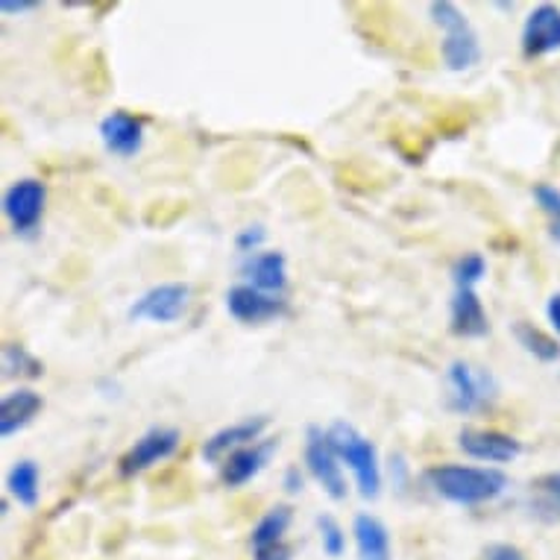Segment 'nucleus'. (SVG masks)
I'll use <instances>...</instances> for the list:
<instances>
[{
    "label": "nucleus",
    "mask_w": 560,
    "mask_h": 560,
    "mask_svg": "<svg viewBox=\"0 0 560 560\" xmlns=\"http://www.w3.org/2000/svg\"><path fill=\"white\" fill-rule=\"evenodd\" d=\"M450 329L455 338L476 340L485 338L490 331V317L485 312V303L476 291H467V288H455L450 303Z\"/></svg>",
    "instance_id": "dca6fc26"
},
{
    "label": "nucleus",
    "mask_w": 560,
    "mask_h": 560,
    "mask_svg": "<svg viewBox=\"0 0 560 560\" xmlns=\"http://www.w3.org/2000/svg\"><path fill=\"white\" fill-rule=\"evenodd\" d=\"M405 476H408V464H405V458L396 452V455H390V478H394V485L402 490L405 487Z\"/></svg>",
    "instance_id": "2f4dec72"
},
{
    "label": "nucleus",
    "mask_w": 560,
    "mask_h": 560,
    "mask_svg": "<svg viewBox=\"0 0 560 560\" xmlns=\"http://www.w3.org/2000/svg\"><path fill=\"white\" fill-rule=\"evenodd\" d=\"M534 202L540 206L542 218L549 223L551 241L560 244V188L551 183H537L534 185Z\"/></svg>",
    "instance_id": "393cba45"
},
{
    "label": "nucleus",
    "mask_w": 560,
    "mask_h": 560,
    "mask_svg": "<svg viewBox=\"0 0 560 560\" xmlns=\"http://www.w3.org/2000/svg\"><path fill=\"white\" fill-rule=\"evenodd\" d=\"M525 59H540V56L558 54L560 50V10L555 3H540L528 12L523 36H520Z\"/></svg>",
    "instance_id": "f8f14e48"
},
{
    "label": "nucleus",
    "mask_w": 560,
    "mask_h": 560,
    "mask_svg": "<svg viewBox=\"0 0 560 560\" xmlns=\"http://www.w3.org/2000/svg\"><path fill=\"white\" fill-rule=\"evenodd\" d=\"M188 300H191V288L185 282H162L153 285L150 291L138 296L136 303L129 305V320L136 323H176L188 312Z\"/></svg>",
    "instance_id": "6e6552de"
},
{
    "label": "nucleus",
    "mask_w": 560,
    "mask_h": 560,
    "mask_svg": "<svg viewBox=\"0 0 560 560\" xmlns=\"http://www.w3.org/2000/svg\"><path fill=\"white\" fill-rule=\"evenodd\" d=\"M352 537L359 560H394V546H390V532L387 525L373 514H359L352 520Z\"/></svg>",
    "instance_id": "a211bd4d"
},
{
    "label": "nucleus",
    "mask_w": 560,
    "mask_h": 560,
    "mask_svg": "<svg viewBox=\"0 0 560 560\" xmlns=\"http://www.w3.org/2000/svg\"><path fill=\"white\" fill-rule=\"evenodd\" d=\"M487 560H528L523 551L516 549V546H508V542H499L493 549L487 551Z\"/></svg>",
    "instance_id": "cd10ccee"
},
{
    "label": "nucleus",
    "mask_w": 560,
    "mask_h": 560,
    "mask_svg": "<svg viewBox=\"0 0 560 560\" xmlns=\"http://www.w3.org/2000/svg\"><path fill=\"white\" fill-rule=\"evenodd\" d=\"M305 469L323 487L326 497L335 499V502L347 499L349 487L347 478H343V464H340L338 452L331 450L329 434L320 425L305 429Z\"/></svg>",
    "instance_id": "39448f33"
},
{
    "label": "nucleus",
    "mask_w": 560,
    "mask_h": 560,
    "mask_svg": "<svg viewBox=\"0 0 560 560\" xmlns=\"http://www.w3.org/2000/svg\"><path fill=\"white\" fill-rule=\"evenodd\" d=\"M546 317H549L551 329L558 331L560 338V294L549 296V303H546Z\"/></svg>",
    "instance_id": "473e14b6"
},
{
    "label": "nucleus",
    "mask_w": 560,
    "mask_h": 560,
    "mask_svg": "<svg viewBox=\"0 0 560 560\" xmlns=\"http://www.w3.org/2000/svg\"><path fill=\"white\" fill-rule=\"evenodd\" d=\"M460 452L481 464H511L523 455V441H516L514 434L493 432V429H460L458 434Z\"/></svg>",
    "instance_id": "9b49d317"
},
{
    "label": "nucleus",
    "mask_w": 560,
    "mask_h": 560,
    "mask_svg": "<svg viewBox=\"0 0 560 560\" xmlns=\"http://www.w3.org/2000/svg\"><path fill=\"white\" fill-rule=\"evenodd\" d=\"M532 514L542 523H560V469L534 478L528 487Z\"/></svg>",
    "instance_id": "412c9836"
},
{
    "label": "nucleus",
    "mask_w": 560,
    "mask_h": 560,
    "mask_svg": "<svg viewBox=\"0 0 560 560\" xmlns=\"http://www.w3.org/2000/svg\"><path fill=\"white\" fill-rule=\"evenodd\" d=\"M267 241V230L261 226V223H253V226H244V230L235 235V249H238L241 256H256V253H261V247H265Z\"/></svg>",
    "instance_id": "bb28decb"
},
{
    "label": "nucleus",
    "mask_w": 560,
    "mask_h": 560,
    "mask_svg": "<svg viewBox=\"0 0 560 560\" xmlns=\"http://www.w3.org/2000/svg\"><path fill=\"white\" fill-rule=\"evenodd\" d=\"M183 443V434L174 425H153L148 432L141 434L132 446H129L118 460V469L124 478L141 476L144 469L156 467L162 460L174 458L176 450Z\"/></svg>",
    "instance_id": "423d86ee"
},
{
    "label": "nucleus",
    "mask_w": 560,
    "mask_h": 560,
    "mask_svg": "<svg viewBox=\"0 0 560 560\" xmlns=\"http://www.w3.org/2000/svg\"><path fill=\"white\" fill-rule=\"evenodd\" d=\"M36 7V0H19V3H15V0H3V3H0L3 15H24V12H33Z\"/></svg>",
    "instance_id": "7c9ffc66"
},
{
    "label": "nucleus",
    "mask_w": 560,
    "mask_h": 560,
    "mask_svg": "<svg viewBox=\"0 0 560 560\" xmlns=\"http://www.w3.org/2000/svg\"><path fill=\"white\" fill-rule=\"evenodd\" d=\"M423 481L434 497L458 508L497 502L511 485L502 469L469 467V464H434L423 472Z\"/></svg>",
    "instance_id": "f257e3e1"
},
{
    "label": "nucleus",
    "mask_w": 560,
    "mask_h": 560,
    "mask_svg": "<svg viewBox=\"0 0 560 560\" xmlns=\"http://www.w3.org/2000/svg\"><path fill=\"white\" fill-rule=\"evenodd\" d=\"M101 141L112 156L132 159L144 148V124L132 112L115 109L101 120Z\"/></svg>",
    "instance_id": "4468645a"
},
{
    "label": "nucleus",
    "mask_w": 560,
    "mask_h": 560,
    "mask_svg": "<svg viewBox=\"0 0 560 560\" xmlns=\"http://www.w3.org/2000/svg\"><path fill=\"white\" fill-rule=\"evenodd\" d=\"M241 273L247 279V285L265 291V294L282 296L288 288V258L279 249H261L256 256L244 258Z\"/></svg>",
    "instance_id": "2eb2a0df"
},
{
    "label": "nucleus",
    "mask_w": 560,
    "mask_h": 560,
    "mask_svg": "<svg viewBox=\"0 0 560 560\" xmlns=\"http://www.w3.org/2000/svg\"><path fill=\"white\" fill-rule=\"evenodd\" d=\"M429 15L443 30V65L450 71H455V74L476 68L481 62V42H478V33L472 30L467 15L455 3H450V0H434V3H429Z\"/></svg>",
    "instance_id": "20e7f679"
},
{
    "label": "nucleus",
    "mask_w": 560,
    "mask_h": 560,
    "mask_svg": "<svg viewBox=\"0 0 560 560\" xmlns=\"http://www.w3.org/2000/svg\"><path fill=\"white\" fill-rule=\"evenodd\" d=\"M443 385H446V408L458 417L487 411L499 399V378L493 376V370L478 368L467 359L446 364Z\"/></svg>",
    "instance_id": "f03ea898"
},
{
    "label": "nucleus",
    "mask_w": 560,
    "mask_h": 560,
    "mask_svg": "<svg viewBox=\"0 0 560 560\" xmlns=\"http://www.w3.org/2000/svg\"><path fill=\"white\" fill-rule=\"evenodd\" d=\"M511 331H514L516 343L537 361H542V364L560 361V343L551 338L549 331H542L540 326H534V323L528 320H516Z\"/></svg>",
    "instance_id": "4be33fe9"
},
{
    "label": "nucleus",
    "mask_w": 560,
    "mask_h": 560,
    "mask_svg": "<svg viewBox=\"0 0 560 560\" xmlns=\"http://www.w3.org/2000/svg\"><path fill=\"white\" fill-rule=\"evenodd\" d=\"M267 429H270V417H267V413L244 417L238 423L223 425V429L209 434L206 443H202V460H206V464H223L232 452H238L244 450V446H253V443L261 441V434H265Z\"/></svg>",
    "instance_id": "1a4fd4ad"
},
{
    "label": "nucleus",
    "mask_w": 560,
    "mask_h": 560,
    "mask_svg": "<svg viewBox=\"0 0 560 560\" xmlns=\"http://www.w3.org/2000/svg\"><path fill=\"white\" fill-rule=\"evenodd\" d=\"M45 364L21 343L3 347V378H42Z\"/></svg>",
    "instance_id": "5701e85b"
},
{
    "label": "nucleus",
    "mask_w": 560,
    "mask_h": 560,
    "mask_svg": "<svg viewBox=\"0 0 560 560\" xmlns=\"http://www.w3.org/2000/svg\"><path fill=\"white\" fill-rule=\"evenodd\" d=\"M226 312L232 320L244 323V326H258V323L279 320L288 312V303L285 296L265 294V291L241 282L226 291Z\"/></svg>",
    "instance_id": "9d476101"
},
{
    "label": "nucleus",
    "mask_w": 560,
    "mask_h": 560,
    "mask_svg": "<svg viewBox=\"0 0 560 560\" xmlns=\"http://www.w3.org/2000/svg\"><path fill=\"white\" fill-rule=\"evenodd\" d=\"M282 487H285L288 493H303L305 478L303 472H300V467H288L285 472H282Z\"/></svg>",
    "instance_id": "c85d7f7f"
},
{
    "label": "nucleus",
    "mask_w": 560,
    "mask_h": 560,
    "mask_svg": "<svg viewBox=\"0 0 560 560\" xmlns=\"http://www.w3.org/2000/svg\"><path fill=\"white\" fill-rule=\"evenodd\" d=\"M317 532H320V546L331 560L343 558L347 551V532L340 528V523L331 514L317 516Z\"/></svg>",
    "instance_id": "a878e982"
},
{
    "label": "nucleus",
    "mask_w": 560,
    "mask_h": 560,
    "mask_svg": "<svg viewBox=\"0 0 560 560\" xmlns=\"http://www.w3.org/2000/svg\"><path fill=\"white\" fill-rule=\"evenodd\" d=\"M45 200V183H38L33 176H24V179L7 188V194H3V214H7V221H10L15 235H33L42 226Z\"/></svg>",
    "instance_id": "0eeeda50"
},
{
    "label": "nucleus",
    "mask_w": 560,
    "mask_h": 560,
    "mask_svg": "<svg viewBox=\"0 0 560 560\" xmlns=\"http://www.w3.org/2000/svg\"><path fill=\"white\" fill-rule=\"evenodd\" d=\"M45 408V399L30 390V387H19V390H10L0 402V434L3 438H15L19 432H24L33 420L38 417V411Z\"/></svg>",
    "instance_id": "f3484780"
},
{
    "label": "nucleus",
    "mask_w": 560,
    "mask_h": 560,
    "mask_svg": "<svg viewBox=\"0 0 560 560\" xmlns=\"http://www.w3.org/2000/svg\"><path fill=\"white\" fill-rule=\"evenodd\" d=\"M253 560H291V546H288V542H279L273 549L253 551Z\"/></svg>",
    "instance_id": "c756f323"
},
{
    "label": "nucleus",
    "mask_w": 560,
    "mask_h": 560,
    "mask_svg": "<svg viewBox=\"0 0 560 560\" xmlns=\"http://www.w3.org/2000/svg\"><path fill=\"white\" fill-rule=\"evenodd\" d=\"M326 434H329L331 450L338 452L340 464H347V469L355 478L361 499H368V502L378 499V493H382V464H378V452L370 443V438H364L347 420H335L326 429Z\"/></svg>",
    "instance_id": "7ed1b4c3"
},
{
    "label": "nucleus",
    "mask_w": 560,
    "mask_h": 560,
    "mask_svg": "<svg viewBox=\"0 0 560 560\" xmlns=\"http://www.w3.org/2000/svg\"><path fill=\"white\" fill-rule=\"evenodd\" d=\"M487 276V258L481 253H464L460 258H455L452 265V282L455 288H467V291H476V285Z\"/></svg>",
    "instance_id": "b1692460"
},
{
    "label": "nucleus",
    "mask_w": 560,
    "mask_h": 560,
    "mask_svg": "<svg viewBox=\"0 0 560 560\" xmlns=\"http://www.w3.org/2000/svg\"><path fill=\"white\" fill-rule=\"evenodd\" d=\"M279 450V441L276 438H261L253 446H244V450L232 452L230 458L221 464V481L230 490H238V487H247L256 476H261L270 464V458Z\"/></svg>",
    "instance_id": "ddd939ff"
},
{
    "label": "nucleus",
    "mask_w": 560,
    "mask_h": 560,
    "mask_svg": "<svg viewBox=\"0 0 560 560\" xmlns=\"http://www.w3.org/2000/svg\"><path fill=\"white\" fill-rule=\"evenodd\" d=\"M7 493H10L21 508H33L38 505V497H42V467H38L33 458H21L12 464V469L7 472Z\"/></svg>",
    "instance_id": "6ab92c4d"
},
{
    "label": "nucleus",
    "mask_w": 560,
    "mask_h": 560,
    "mask_svg": "<svg viewBox=\"0 0 560 560\" xmlns=\"http://www.w3.org/2000/svg\"><path fill=\"white\" fill-rule=\"evenodd\" d=\"M294 523V511L291 505H273L270 511H265V516L253 525L249 532V549L261 551V549H273L279 542H285V534Z\"/></svg>",
    "instance_id": "aec40b11"
}]
</instances>
